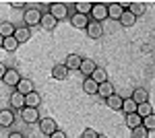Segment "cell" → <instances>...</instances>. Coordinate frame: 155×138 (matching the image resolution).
Wrapping results in <instances>:
<instances>
[{"instance_id": "17", "label": "cell", "mask_w": 155, "mask_h": 138, "mask_svg": "<svg viewBox=\"0 0 155 138\" xmlns=\"http://www.w3.org/2000/svg\"><path fill=\"white\" fill-rule=\"evenodd\" d=\"M17 31V27L11 23V21H0V37L6 39V37H12Z\"/></svg>"}, {"instance_id": "22", "label": "cell", "mask_w": 155, "mask_h": 138, "mask_svg": "<svg viewBox=\"0 0 155 138\" xmlns=\"http://www.w3.org/2000/svg\"><path fill=\"white\" fill-rule=\"evenodd\" d=\"M23 107H25V95L15 91L11 95V109H23Z\"/></svg>"}, {"instance_id": "10", "label": "cell", "mask_w": 155, "mask_h": 138, "mask_svg": "<svg viewBox=\"0 0 155 138\" xmlns=\"http://www.w3.org/2000/svg\"><path fill=\"white\" fill-rule=\"evenodd\" d=\"M81 62H83V56H79V54H68L66 60H64V66H66L68 72H71V70H79L81 68Z\"/></svg>"}, {"instance_id": "26", "label": "cell", "mask_w": 155, "mask_h": 138, "mask_svg": "<svg viewBox=\"0 0 155 138\" xmlns=\"http://www.w3.org/2000/svg\"><path fill=\"white\" fill-rule=\"evenodd\" d=\"M126 126L130 128V130H134L137 126H143V117L139 114H128L126 115Z\"/></svg>"}, {"instance_id": "33", "label": "cell", "mask_w": 155, "mask_h": 138, "mask_svg": "<svg viewBox=\"0 0 155 138\" xmlns=\"http://www.w3.org/2000/svg\"><path fill=\"white\" fill-rule=\"evenodd\" d=\"M143 126L149 130V132H153L155 130V114L151 115H147V117H143Z\"/></svg>"}, {"instance_id": "24", "label": "cell", "mask_w": 155, "mask_h": 138, "mask_svg": "<svg viewBox=\"0 0 155 138\" xmlns=\"http://www.w3.org/2000/svg\"><path fill=\"white\" fill-rule=\"evenodd\" d=\"M106 105L110 107V109H114V111H120V109H122V97L114 93L112 97H107V99H106Z\"/></svg>"}, {"instance_id": "36", "label": "cell", "mask_w": 155, "mask_h": 138, "mask_svg": "<svg viewBox=\"0 0 155 138\" xmlns=\"http://www.w3.org/2000/svg\"><path fill=\"white\" fill-rule=\"evenodd\" d=\"M50 138H66V132H62V130H56V132H54V134H52Z\"/></svg>"}, {"instance_id": "8", "label": "cell", "mask_w": 155, "mask_h": 138, "mask_svg": "<svg viewBox=\"0 0 155 138\" xmlns=\"http://www.w3.org/2000/svg\"><path fill=\"white\" fill-rule=\"evenodd\" d=\"M130 99H132V101H134L137 105H141V103H147V101H149V91H147L145 87H137V89L132 91Z\"/></svg>"}, {"instance_id": "39", "label": "cell", "mask_w": 155, "mask_h": 138, "mask_svg": "<svg viewBox=\"0 0 155 138\" xmlns=\"http://www.w3.org/2000/svg\"><path fill=\"white\" fill-rule=\"evenodd\" d=\"M97 138H107V136L106 134H97Z\"/></svg>"}, {"instance_id": "4", "label": "cell", "mask_w": 155, "mask_h": 138, "mask_svg": "<svg viewBox=\"0 0 155 138\" xmlns=\"http://www.w3.org/2000/svg\"><path fill=\"white\" fill-rule=\"evenodd\" d=\"M37 124H39V132H41V134H46V136H52V134L58 130V124H56V120H54V117H41Z\"/></svg>"}, {"instance_id": "7", "label": "cell", "mask_w": 155, "mask_h": 138, "mask_svg": "<svg viewBox=\"0 0 155 138\" xmlns=\"http://www.w3.org/2000/svg\"><path fill=\"white\" fill-rule=\"evenodd\" d=\"M89 23H91V21H89L87 14H79V12H74V14L71 17V25L74 27V29H87Z\"/></svg>"}, {"instance_id": "11", "label": "cell", "mask_w": 155, "mask_h": 138, "mask_svg": "<svg viewBox=\"0 0 155 138\" xmlns=\"http://www.w3.org/2000/svg\"><path fill=\"white\" fill-rule=\"evenodd\" d=\"M15 124V111L12 109H0V128H11Z\"/></svg>"}, {"instance_id": "19", "label": "cell", "mask_w": 155, "mask_h": 138, "mask_svg": "<svg viewBox=\"0 0 155 138\" xmlns=\"http://www.w3.org/2000/svg\"><path fill=\"white\" fill-rule=\"evenodd\" d=\"M122 6H120V2H112V4H107V19H114V21H118L120 17H122Z\"/></svg>"}, {"instance_id": "14", "label": "cell", "mask_w": 155, "mask_h": 138, "mask_svg": "<svg viewBox=\"0 0 155 138\" xmlns=\"http://www.w3.org/2000/svg\"><path fill=\"white\" fill-rule=\"evenodd\" d=\"M35 91V87H33V81L31 79H21L19 85H17V93H21V95H29V93Z\"/></svg>"}, {"instance_id": "5", "label": "cell", "mask_w": 155, "mask_h": 138, "mask_svg": "<svg viewBox=\"0 0 155 138\" xmlns=\"http://www.w3.org/2000/svg\"><path fill=\"white\" fill-rule=\"evenodd\" d=\"M21 120L25 124H37L41 120L39 117V109H35V107H23L21 109Z\"/></svg>"}, {"instance_id": "38", "label": "cell", "mask_w": 155, "mask_h": 138, "mask_svg": "<svg viewBox=\"0 0 155 138\" xmlns=\"http://www.w3.org/2000/svg\"><path fill=\"white\" fill-rule=\"evenodd\" d=\"M8 138H25V136L21 134V132H11V134H8Z\"/></svg>"}, {"instance_id": "12", "label": "cell", "mask_w": 155, "mask_h": 138, "mask_svg": "<svg viewBox=\"0 0 155 138\" xmlns=\"http://www.w3.org/2000/svg\"><path fill=\"white\" fill-rule=\"evenodd\" d=\"M97 68V64H95V60H91V58H83V62H81V72H83V76L87 79V76H91L93 72H95Z\"/></svg>"}, {"instance_id": "37", "label": "cell", "mask_w": 155, "mask_h": 138, "mask_svg": "<svg viewBox=\"0 0 155 138\" xmlns=\"http://www.w3.org/2000/svg\"><path fill=\"white\" fill-rule=\"evenodd\" d=\"M6 64H2V62H0V79H2V76H4V74H6Z\"/></svg>"}, {"instance_id": "32", "label": "cell", "mask_w": 155, "mask_h": 138, "mask_svg": "<svg viewBox=\"0 0 155 138\" xmlns=\"http://www.w3.org/2000/svg\"><path fill=\"white\" fill-rule=\"evenodd\" d=\"M132 132V138H149V130L145 126H137L134 130H130Z\"/></svg>"}, {"instance_id": "9", "label": "cell", "mask_w": 155, "mask_h": 138, "mask_svg": "<svg viewBox=\"0 0 155 138\" xmlns=\"http://www.w3.org/2000/svg\"><path fill=\"white\" fill-rule=\"evenodd\" d=\"M85 31H87V35H89L91 39H101V37H104V25L91 21V23H89V27H87Z\"/></svg>"}, {"instance_id": "23", "label": "cell", "mask_w": 155, "mask_h": 138, "mask_svg": "<svg viewBox=\"0 0 155 138\" xmlns=\"http://www.w3.org/2000/svg\"><path fill=\"white\" fill-rule=\"evenodd\" d=\"M97 89H99V85H97L91 76H87L83 81V91L87 93V95H97Z\"/></svg>"}, {"instance_id": "40", "label": "cell", "mask_w": 155, "mask_h": 138, "mask_svg": "<svg viewBox=\"0 0 155 138\" xmlns=\"http://www.w3.org/2000/svg\"><path fill=\"white\" fill-rule=\"evenodd\" d=\"M2 41H4V39H2V37H0V47H2Z\"/></svg>"}, {"instance_id": "21", "label": "cell", "mask_w": 155, "mask_h": 138, "mask_svg": "<svg viewBox=\"0 0 155 138\" xmlns=\"http://www.w3.org/2000/svg\"><path fill=\"white\" fill-rule=\"evenodd\" d=\"M118 23H120V27H132V25L137 23V17H134L130 11H124L122 17L118 19Z\"/></svg>"}, {"instance_id": "1", "label": "cell", "mask_w": 155, "mask_h": 138, "mask_svg": "<svg viewBox=\"0 0 155 138\" xmlns=\"http://www.w3.org/2000/svg\"><path fill=\"white\" fill-rule=\"evenodd\" d=\"M41 14L44 12L39 11L37 6H27L25 8V14H23V23H25V27H35V25H39L41 23Z\"/></svg>"}, {"instance_id": "2", "label": "cell", "mask_w": 155, "mask_h": 138, "mask_svg": "<svg viewBox=\"0 0 155 138\" xmlns=\"http://www.w3.org/2000/svg\"><path fill=\"white\" fill-rule=\"evenodd\" d=\"M48 12L56 21H66V17H68V4H64V2H50Z\"/></svg>"}, {"instance_id": "28", "label": "cell", "mask_w": 155, "mask_h": 138, "mask_svg": "<svg viewBox=\"0 0 155 138\" xmlns=\"http://www.w3.org/2000/svg\"><path fill=\"white\" fill-rule=\"evenodd\" d=\"M91 79H93L97 85H101V82H107V70H106V68H99V66H97L95 72L91 74Z\"/></svg>"}, {"instance_id": "20", "label": "cell", "mask_w": 155, "mask_h": 138, "mask_svg": "<svg viewBox=\"0 0 155 138\" xmlns=\"http://www.w3.org/2000/svg\"><path fill=\"white\" fill-rule=\"evenodd\" d=\"M97 95L101 97V99H107V97H112L114 95V85L107 81V82H101L99 85V89H97Z\"/></svg>"}, {"instance_id": "18", "label": "cell", "mask_w": 155, "mask_h": 138, "mask_svg": "<svg viewBox=\"0 0 155 138\" xmlns=\"http://www.w3.org/2000/svg\"><path fill=\"white\" fill-rule=\"evenodd\" d=\"M41 105V95L37 91H33V93H29V95H25V107H39Z\"/></svg>"}, {"instance_id": "29", "label": "cell", "mask_w": 155, "mask_h": 138, "mask_svg": "<svg viewBox=\"0 0 155 138\" xmlns=\"http://www.w3.org/2000/svg\"><path fill=\"white\" fill-rule=\"evenodd\" d=\"M91 8H93V2H74V11L79 14H87L89 17Z\"/></svg>"}, {"instance_id": "35", "label": "cell", "mask_w": 155, "mask_h": 138, "mask_svg": "<svg viewBox=\"0 0 155 138\" xmlns=\"http://www.w3.org/2000/svg\"><path fill=\"white\" fill-rule=\"evenodd\" d=\"M8 6L11 8H27V4L21 2V0H12V2H8Z\"/></svg>"}, {"instance_id": "3", "label": "cell", "mask_w": 155, "mask_h": 138, "mask_svg": "<svg viewBox=\"0 0 155 138\" xmlns=\"http://www.w3.org/2000/svg\"><path fill=\"white\" fill-rule=\"evenodd\" d=\"M89 17H91L95 23H104L107 19V4L106 2H93V8L89 12Z\"/></svg>"}, {"instance_id": "16", "label": "cell", "mask_w": 155, "mask_h": 138, "mask_svg": "<svg viewBox=\"0 0 155 138\" xmlns=\"http://www.w3.org/2000/svg\"><path fill=\"white\" fill-rule=\"evenodd\" d=\"M39 25H41V29H46V31H54L56 25H58V21H56L50 12H44V14H41V23Z\"/></svg>"}, {"instance_id": "6", "label": "cell", "mask_w": 155, "mask_h": 138, "mask_svg": "<svg viewBox=\"0 0 155 138\" xmlns=\"http://www.w3.org/2000/svg\"><path fill=\"white\" fill-rule=\"evenodd\" d=\"M21 79H23V76L19 74V70H17V68H8V70H6V74L2 76V82H4L6 87H17Z\"/></svg>"}, {"instance_id": "25", "label": "cell", "mask_w": 155, "mask_h": 138, "mask_svg": "<svg viewBox=\"0 0 155 138\" xmlns=\"http://www.w3.org/2000/svg\"><path fill=\"white\" fill-rule=\"evenodd\" d=\"M17 47H19V41L15 39V35H12V37H6V39L2 41V50H4V52H8V54L17 52Z\"/></svg>"}, {"instance_id": "27", "label": "cell", "mask_w": 155, "mask_h": 138, "mask_svg": "<svg viewBox=\"0 0 155 138\" xmlns=\"http://www.w3.org/2000/svg\"><path fill=\"white\" fill-rule=\"evenodd\" d=\"M120 111H124V114H137V103L132 101L130 97H126V99H122V109Z\"/></svg>"}, {"instance_id": "34", "label": "cell", "mask_w": 155, "mask_h": 138, "mask_svg": "<svg viewBox=\"0 0 155 138\" xmlns=\"http://www.w3.org/2000/svg\"><path fill=\"white\" fill-rule=\"evenodd\" d=\"M97 134L99 132H95L93 128H87V130H83V136L81 138H97Z\"/></svg>"}, {"instance_id": "30", "label": "cell", "mask_w": 155, "mask_h": 138, "mask_svg": "<svg viewBox=\"0 0 155 138\" xmlns=\"http://www.w3.org/2000/svg\"><path fill=\"white\" fill-rule=\"evenodd\" d=\"M128 11H130L134 17H141V14H145L147 6H145L143 2H130V8H128Z\"/></svg>"}, {"instance_id": "31", "label": "cell", "mask_w": 155, "mask_h": 138, "mask_svg": "<svg viewBox=\"0 0 155 138\" xmlns=\"http://www.w3.org/2000/svg\"><path fill=\"white\" fill-rule=\"evenodd\" d=\"M137 114L141 115V117H147V115L153 114V107H151L149 101H147V103H141V105H137Z\"/></svg>"}, {"instance_id": "13", "label": "cell", "mask_w": 155, "mask_h": 138, "mask_svg": "<svg viewBox=\"0 0 155 138\" xmlns=\"http://www.w3.org/2000/svg\"><path fill=\"white\" fill-rule=\"evenodd\" d=\"M52 79L54 81H66L68 79V70L64 64H54L52 66Z\"/></svg>"}, {"instance_id": "15", "label": "cell", "mask_w": 155, "mask_h": 138, "mask_svg": "<svg viewBox=\"0 0 155 138\" xmlns=\"http://www.w3.org/2000/svg\"><path fill=\"white\" fill-rule=\"evenodd\" d=\"M15 39L19 41V46H21V43H27V41L31 39V29H29V27H17Z\"/></svg>"}]
</instances>
